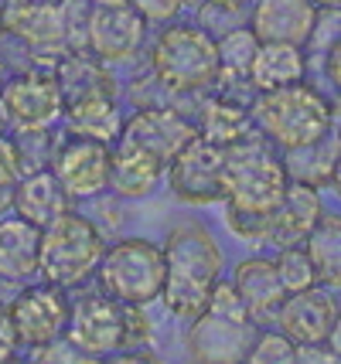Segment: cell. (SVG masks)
<instances>
[{
  "mask_svg": "<svg viewBox=\"0 0 341 364\" xmlns=\"http://www.w3.org/2000/svg\"><path fill=\"white\" fill-rule=\"evenodd\" d=\"M287 188L290 174L283 167V154L253 129L246 140L226 150V228L249 245H263Z\"/></svg>",
  "mask_w": 341,
  "mask_h": 364,
  "instance_id": "1",
  "label": "cell"
},
{
  "mask_svg": "<svg viewBox=\"0 0 341 364\" xmlns=\"http://www.w3.org/2000/svg\"><path fill=\"white\" fill-rule=\"evenodd\" d=\"M167 283L161 303L174 320H192L205 310L211 286L226 276V249L201 218H181L164 235Z\"/></svg>",
  "mask_w": 341,
  "mask_h": 364,
  "instance_id": "2",
  "label": "cell"
},
{
  "mask_svg": "<svg viewBox=\"0 0 341 364\" xmlns=\"http://www.w3.org/2000/svg\"><path fill=\"white\" fill-rule=\"evenodd\" d=\"M147 68L150 79L161 85V92L171 95H195L205 92L222 79L219 62V41L209 28L171 21L154 34L147 48Z\"/></svg>",
  "mask_w": 341,
  "mask_h": 364,
  "instance_id": "3",
  "label": "cell"
},
{
  "mask_svg": "<svg viewBox=\"0 0 341 364\" xmlns=\"http://www.w3.org/2000/svg\"><path fill=\"white\" fill-rule=\"evenodd\" d=\"M65 337L79 348L93 350L96 358H106L113 350L150 344L154 323L147 317V306L116 300L96 283H89L79 289V296H72Z\"/></svg>",
  "mask_w": 341,
  "mask_h": 364,
  "instance_id": "4",
  "label": "cell"
},
{
  "mask_svg": "<svg viewBox=\"0 0 341 364\" xmlns=\"http://www.w3.org/2000/svg\"><path fill=\"white\" fill-rule=\"evenodd\" d=\"M110 238L85 211L72 208L62 218H55L48 228H41V262L38 279H48L55 286L82 289L96 279Z\"/></svg>",
  "mask_w": 341,
  "mask_h": 364,
  "instance_id": "5",
  "label": "cell"
},
{
  "mask_svg": "<svg viewBox=\"0 0 341 364\" xmlns=\"http://www.w3.org/2000/svg\"><path fill=\"white\" fill-rule=\"evenodd\" d=\"M331 119H335L331 102L304 79L253 95V127L276 150H293L321 140L331 129Z\"/></svg>",
  "mask_w": 341,
  "mask_h": 364,
  "instance_id": "6",
  "label": "cell"
},
{
  "mask_svg": "<svg viewBox=\"0 0 341 364\" xmlns=\"http://www.w3.org/2000/svg\"><path fill=\"white\" fill-rule=\"evenodd\" d=\"M93 283L116 300L133 303V306H150L161 300L164 283H167L164 249L144 235L113 238L103 252Z\"/></svg>",
  "mask_w": 341,
  "mask_h": 364,
  "instance_id": "7",
  "label": "cell"
},
{
  "mask_svg": "<svg viewBox=\"0 0 341 364\" xmlns=\"http://www.w3.org/2000/svg\"><path fill=\"white\" fill-rule=\"evenodd\" d=\"M0 109L11 133L55 129L65 116V95L51 65L28 62L0 85Z\"/></svg>",
  "mask_w": 341,
  "mask_h": 364,
  "instance_id": "8",
  "label": "cell"
},
{
  "mask_svg": "<svg viewBox=\"0 0 341 364\" xmlns=\"http://www.w3.org/2000/svg\"><path fill=\"white\" fill-rule=\"evenodd\" d=\"M7 314L17 327L21 348L38 350L58 337H65L72 296L65 286H55L48 279H31V283L17 286V293L7 303Z\"/></svg>",
  "mask_w": 341,
  "mask_h": 364,
  "instance_id": "9",
  "label": "cell"
},
{
  "mask_svg": "<svg viewBox=\"0 0 341 364\" xmlns=\"http://www.w3.org/2000/svg\"><path fill=\"white\" fill-rule=\"evenodd\" d=\"M167 191L184 208H211L226 201V150L215 143L195 140L167 164Z\"/></svg>",
  "mask_w": 341,
  "mask_h": 364,
  "instance_id": "10",
  "label": "cell"
},
{
  "mask_svg": "<svg viewBox=\"0 0 341 364\" xmlns=\"http://www.w3.org/2000/svg\"><path fill=\"white\" fill-rule=\"evenodd\" d=\"M198 136L195 119L178 106H164V102H150V106H137L123 123L120 133V146H130L144 157L157 160V164H171L181 150Z\"/></svg>",
  "mask_w": 341,
  "mask_h": 364,
  "instance_id": "11",
  "label": "cell"
},
{
  "mask_svg": "<svg viewBox=\"0 0 341 364\" xmlns=\"http://www.w3.org/2000/svg\"><path fill=\"white\" fill-rule=\"evenodd\" d=\"M184 323V358L192 364H243L260 333L253 317H229L215 310H201Z\"/></svg>",
  "mask_w": 341,
  "mask_h": 364,
  "instance_id": "12",
  "label": "cell"
},
{
  "mask_svg": "<svg viewBox=\"0 0 341 364\" xmlns=\"http://www.w3.org/2000/svg\"><path fill=\"white\" fill-rule=\"evenodd\" d=\"M147 31H150V24L137 14V7L130 0L93 4L89 7V21H85V48L110 68L113 65H127L144 55Z\"/></svg>",
  "mask_w": 341,
  "mask_h": 364,
  "instance_id": "13",
  "label": "cell"
},
{
  "mask_svg": "<svg viewBox=\"0 0 341 364\" xmlns=\"http://www.w3.org/2000/svg\"><path fill=\"white\" fill-rule=\"evenodd\" d=\"M110 164H113V146L62 133L55 143L51 171L75 205H89L93 198L110 191Z\"/></svg>",
  "mask_w": 341,
  "mask_h": 364,
  "instance_id": "14",
  "label": "cell"
},
{
  "mask_svg": "<svg viewBox=\"0 0 341 364\" xmlns=\"http://www.w3.org/2000/svg\"><path fill=\"white\" fill-rule=\"evenodd\" d=\"M338 314L341 306L331 296V289L327 286H310V289H300V293H287V300L276 310L273 327L287 333L297 348L300 344H325Z\"/></svg>",
  "mask_w": 341,
  "mask_h": 364,
  "instance_id": "15",
  "label": "cell"
},
{
  "mask_svg": "<svg viewBox=\"0 0 341 364\" xmlns=\"http://www.w3.org/2000/svg\"><path fill=\"white\" fill-rule=\"evenodd\" d=\"M321 215H325L321 188H310V184L290 181V188H287V194H283V201H280V208H276L273 218H270V228H266L263 245H270L273 252H280V249H293V245H304Z\"/></svg>",
  "mask_w": 341,
  "mask_h": 364,
  "instance_id": "16",
  "label": "cell"
},
{
  "mask_svg": "<svg viewBox=\"0 0 341 364\" xmlns=\"http://www.w3.org/2000/svg\"><path fill=\"white\" fill-rule=\"evenodd\" d=\"M229 279L239 289L249 317L256 320L260 327H270L276 320L280 303L287 300V289L280 283L273 255H243V259L232 266V276H229Z\"/></svg>",
  "mask_w": 341,
  "mask_h": 364,
  "instance_id": "17",
  "label": "cell"
},
{
  "mask_svg": "<svg viewBox=\"0 0 341 364\" xmlns=\"http://www.w3.org/2000/svg\"><path fill=\"white\" fill-rule=\"evenodd\" d=\"M249 28L260 41H283V45L308 48L314 21H318V4L314 0H253L249 7Z\"/></svg>",
  "mask_w": 341,
  "mask_h": 364,
  "instance_id": "18",
  "label": "cell"
},
{
  "mask_svg": "<svg viewBox=\"0 0 341 364\" xmlns=\"http://www.w3.org/2000/svg\"><path fill=\"white\" fill-rule=\"evenodd\" d=\"M123 123H127V112H123V102L116 92H89L79 99H68L65 116H62L65 133L106 143V146H116Z\"/></svg>",
  "mask_w": 341,
  "mask_h": 364,
  "instance_id": "19",
  "label": "cell"
},
{
  "mask_svg": "<svg viewBox=\"0 0 341 364\" xmlns=\"http://www.w3.org/2000/svg\"><path fill=\"white\" fill-rule=\"evenodd\" d=\"M72 208H75V201L68 198V191L62 188V181L55 177V171L41 167V171H28L21 177L11 211L17 218H24V222L38 225V228H48L55 218H62Z\"/></svg>",
  "mask_w": 341,
  "mask_h": 364,
  "instance_id": "20",
  "label": "cell"
},
{
  "mask_svg": "<svg viewBox=\"0 0 341 364\" xmlns=\"http://www.w3.org/2000/svg\"><path fill=\"white\" fill-rule=\"evenodd\" d=\"M41 262V228L24 218L0 215V279L14 286H24L38 279Z\"/></svg>",
  "mask_w": 341,
  "mask_h": 364,
  "instance_id": "21",
  "label": "cell"
},
{
  "mask_svg": "<svg viewBox=\"0 0 341 364\" xmlns=\"http://www.w3.org/2000/svg\"><path fill=\"white\" fill-rule=\"evenodd\" d=\"M195 129L201 140L215 143V146H236L253 133V106H246L243 99L229 95L226 89H219V95H211L201 102V109L195 112Z\"/></svg>",
  "mask_w": 341,
  "mask_h": 364,
  "instance_id": "22",
  "label": "cell"
},
{
  "mask_svg": "<svg viewBox=\"0 0 341 364\" xmlns=\"http://www.w3.org/2000/svg\"><path fill=\"white\" fill-rule=\"evenodd\" d=\"M55 79L62 85V95L68 99H79L89 92H116L120 95V82L113 79L110 65L99 62L89 48H68L55 58Z\"/></svg>",
  "mask_w": 341,
  "mask_h": 364,
  "instance_id": "23",
  "label": "cell"
},
{
  "mask_svg": "<svg viewBox=\"0 0 341 364\" xmlns=\"http://www.w3.org/2000/svg\"><path fill=\"white\" fill-rule=\"evenodd\" d=\"M308 75V55L300 45H283V41H260V51L249 65V85L253 92H270L293 85Z\"/></svg>",
  "mask_w": 341,
  "mask_h": 364,
  "instance_id": "24",
  "label": "cell"
},
{
  "mask_svg": "<svg viewBox=\"0 0 341 364\" xmlns=\"http://www.w3.org/2000/svg\"><path fill=\"white\" fill-rule=\"evenodd\" d=\"M167 167L157 160L137 154L130 146H113V164H110V194L120 201H144L161 188Z\"/></svg>",
  "mask_w": 341,
  "mask_h": 364,
  "instance_id": "25",
  "label": "cell"
},
{
  "mask_svg": "<svg viewBox=\"0 0 341 364\" xmlns=\"http://www.w3.org/2000/svg\"><path fill=\"white\" fill-rule=\"evenodd\" d=\"M280 154H283V167H287L290 181H300L310 188H327L341 157V136L327 129L321 140L293 146V150H280Z\"/></svg>",
  "mask_w": 341,
  "mask_h": 364,
  "instance_id": "26",
  "label": "cell"
},
{
  "mask_svg": "<svg viewBox=\"0 0 341 364\" xmlns=\"http://www.w3.org/2000/svg\"><path fill=\"white\" fill-rule=\"evenodd\" d=\"M314 272H318V286L338 289L341 286V215L338 211H325L314 232L304 242Z\"/></svg>",
  "mask_w": 341,
  "mask_h": 364,
  "instance_id": "27",
  "label": "cell"
},
{
  "mask_svg": "<svg viewBox=\"0 0 341 364\" xmlns=\"http://www.w3.org/2000/svg\"><path fill=\"white\" fill-rule=\"evenodd\" d=\"M219 41V62H222V79L226 82H249V65L260 51V38L249 24H236L226 28L222 34H215Z\"/></svg>",
  "mask_w": 341,
  "mask_h": 364,
  "instance_id": "28",
  "label": "cell"
},
{
  "mask_svg": "<svg viewBox=\"0 0 341 364\" xmlns=\"http://www.w3.org/2000/svg\"><path fill=\"white\" fill-rule=\"evenodd\" d=\"M276 272H280V283L287 293H300V289H310L318 286V272H314V262L304 245H293V249H280L273 255Z\"/></svg>",
  "mask_w": 341,
  "mask_h": 364,
  "instance_id": "29",
  "label": "cell"
},
{
  "mask_svg": "<svg viewBox=\"0 0 341 364\" xmlns=\"http://www.w3.org/2000/svg\"><path fill=\"white\" fill-rule=\"evenodd\" d=\"M243 364H297V344L276 327H260Z\"/></svg>",
  "mask_w": 341,
  "mask_h": 364,
  "instance_id": "30",
  "label": "cell"
},
{
  "mask_svg": "<svg viewBox=\"0 0 341 364\" xmlns=\"http://www.w3.org/2000/svg\"><path fill=\"white\" fill-rule=\"evenodd\" d=\"M24 174H28V171H24L21 150H17L14 136H11V129H7V133H0V215H11L14 191Z\"/></svg>",
  "mask_w": 341,
  "mask_h": 364,
  "instance_id": "31",
  "label": "cell"
},
{
  "mask_svg": "<svg viewBox=\"0 0 341 364\" xmlns=\"http://www.w3.org/2000/svg\"><path fill=\"white\" fill-rule=\"evenodd\" d=\"M31 364H103V358H96L93 350L79 348L68 337H58V341H51V344L34 350Z\"/></svg>",
  "mask_w": 341,
  "mask_h": 364,
  "instance_id": "32",
  "label": "cell"
},
{
  "mask_svg": "<svg viewBox=\"0 0 341 364\" xmlns=\"http://www.w3.org/2000/svg\"><path fill=\"white\" fill-rule=\"evenodd\" d=\"M130 4L137 7V14L144 17L150 28H164V24L178 21L188 0H130Z\"/></svg>",
  "mask_w": 341,
  "mask_h": 364,
  "instance_id": "33",
  "label": "cell"
},
{
  "mask_svg": "<svg viewBox=\"0 0 341 364\" xmlns=\"http://www.w3.org/2000/svg\"><path fill=\"white\" fill-rule=\"evenodd\" d=\"M103 364H167V361H164V354H157L150 344H140V348H123V350L106 354Z\"/></svg>",
  "mask_w": 341,
  "mask_h": 364,
  "instance_id": "34",
  "label": "cell"
},
{
  "mask_svg": "<svg viewBox=\"0 0 341 364\" xmlns=\"http://www.w3.org/2000/svg\"><path fill=\"white\" fill-rule=\"evenodd\" d=\"M17 350H21L17 327H14V320H11V314H7V306H0V364L17 358Z\"/></svg>",
  "mask_w": 341,
  "mask_h": 364,
  "instance_id": "35",
  "label": "cell"
},
{
  "mask_svg": "<svg viewBox=\"0 0 341 364\" xmlns=\"http://www.w3.org/2000/svg\"><path fill=\"white\" fill-rule=\"evenodd\" d=\"M297 364H338V358L327 350V344H300Z\"/></svg>",
  "mask_w": 341,
  "mask_h": 364,
  "instance_id": "36",
  "label": "cell"
},
{
  "mask_svg": "<svg viewBox=\"0 0 341 364\" xmlns=\"http://www.w3.org/2000/svg\"><path fill=\"white\" fill-rule=\"evenodd\" d=\"M325 75L335 89H341V41H335L325 51Z\"/></svg>",
  "mask_w": 341,
  "mask_h": 364,
  "instance_id": "37",
  "label": "cell"
},
{
  "mask_svg": "<svg viewBox=\"0 0 341 364\" xmlns=\"http://www.w3.org/2000/svg\"><path fill=\"white\" fill-rule=\"evenodd\" d=\"M205 4L215 7V11H222V14H229V17L243 14L246 7H253V0H205Z\"/></svg>",
  "mask_w": 341,
  "mask_h": 364,
  "instance_id": "38",
  "label": "cell"
},
{
  "mask_svg": "<svg viewBox=\"0 0 341 364\" xmlns=\"http://www.w3.org/2000/svg\"><path fill=\"white\" fill-rule=\"evenodd\" d=\"M327 350L338 358V364H341V314H338V320H335V327H331V333H327Z\"/></svg>",
  "mask_w": 341,
  "mask_h": 364,
  "instance_id": "39",
  "label": "cell"
},
{
  "mask_svg": "<svg viewBox=\"0 0 341 364\" xmlns=\"http://www.w3.org/2000/svg\"><path fill=\"white\" fill-rule=\"evenodd\" d=\"M14 293H17V286H14V283H7V279H0V306H7Z\"/></svg>",
  "mask_w": 341,
  "mask_h": 364,
  "instance_id": "40",
  "label": "cell"
},
{
  "mask_svg": "<svg viewBox=\"0 0 341 364\" xmlns=\"http://www.w3.org/2000/svg\"><path fill=\"white\" fill-rule=\"evenodd\" d=\"M327 188L341 198V157H338V167H335V174H331V184H327Z\"/></svg>",
  "mask_w": 341,
  "mask_h": 364,
  "instance_id": "41",
  "label": "cell"
},
{
  "mask_svg": "<svg viewBox=\"0 0 341 364\" xmlns=\"http://www.w3.org/2000/svg\"><path fill=\"white\" fill-rule=\"evenodd\" d=\"M11 72H14V68H11V65H7L4 58H0V85L7 82V75H11Z\"/></svg>",
  "mask_w": 341,
  "mask_h": 364,
  "instance_id": "42",
  "label": "cell"
},
{
  "mask_svg": "<svg viewBox=\"0 0 341 364\" xmlns=\"http://www.w3.org/2000/svg\"><path fill=\"white\" fill-rule=\"evenodd\" d=\"M318 7H341V0H314Z\"/></svg>",
  "mask_w": 341,
  "mask_h": 364,
  "instance_id": "43",
  "label": "cell"
},
{
  "mask_svg": "<svg viewBox=\"0 0 341 364\" xmlns=\"http://www.w3.org/2000/svg\"><path fill=\"white\" fill-rule=\"evenodd\" d=\"M0 133H7V119H4V109H0Z\"/></svg>",
  "mask_w": 341,
  "mask_h": 364,
  "instance_id": "44",
  "label": "cell"
},
{
  "mask_svg": "<svg viewBox=\"0 0 341 364\" xmlns=\"http://www.w3.org/2000/svg\"><path fill=\"white\" fill-rule=\"evenodd\" d=\"M7 364H31V361H24V358L17 354V358H11V361H7Z\"/></svg>",
  "mask_w": 341,
  "mask_h": 364,
  "instance_id": "45",
  "label": "cell"
},
{
  "mask_svg": "<svg viewBox=\"0 0 341 364\" xmlns=\"http://www.w3.org/2000/svg\"><path fill=\"white\" fill-rule=\"evenodd\" d=\"M93 4H120V0H93Z\"/></svg>",
  "mask_w": 341,
  "mask_h": 364,
  "instance_id": "46",
  "label": "cell"
},
{
  "mask_svg": "<svg viewBox=\"0 0 341 364\" xmlns=\"http://www.w3.org/2000/svg\"><path fill=\"white\" fill-rule=\"evenodd\" d=\"M4 4H21V0H0V7H4Z\"/></svg>",
  "mask_w": 341,
  "mask_h": 364,
  "instance_id": "47",
  "label": "cell"
},
{
  "mask_svg": "<svg viewBox=\"0 0 341 364\" xmlns=\"http://www.w3.org/2000/svg\"><path fill=\"white\" fill-rule=\"evenodd\" d=\"M0 21H4V7H0Z\"/></svg>",
  "mask_w": 341,
  "mask_h": 364,
  "instance_id": "48",
  "label": "cell"
}]
</instances>
